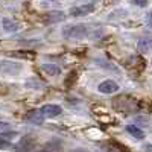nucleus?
<instances>
[{
  "label": "nucleus",
  "instance_id": "obj_11",
  "mask_svg": "<svg viewBox=\"0 0 152 152\" xmlns=\"http://www.w3.org/2000/svg\"><path fill=\"white\" fill-rule=\"evenodd\" d=\"M135 6H146L148 5V2H132Z\"/></svg>",
  "mask_w": 152,
  "mask_h": 152
},
{
  "label": "nucleus",
  "instance_id": "obj_13",
  "mask_svg": "<svg viewBox=\"0 0 152 152\" xmlns=\"http://www.w3.org/2000/svg\"><path fill=\"white\" fill-rule=\"evenodd\" d=\"M5 128H9L8 123H0V129H5Z\"/></svg>",
  "mask_w": 152,
  "mask_h": 152
},
{
  "label": "nucleus",
  "instance_id": "obj_8",
  "mask_svg": "<svg viewBox=\"0 0 152 152\" xmlns=\"http://www.w3.org/2000/svg\"><path fill=\"white\" fill-rule=\"evenodd\" d=\"M41 70L46 73V75H49V76H56V75H59V67L58 66H55V64H43L41 66Z\"/></svg>",
  "mask_w": 152,
  "mask_h": 152
},
{
  "label": "nucleus",
  "instance_id": "obj_10",
  "mask_svg": "<svg viewBox=\"0 0 152 152\" xmlns=\"http://www.w3.org/2000/svg\"><path fill=\"white\" fill-rule=\"evenodd\" d=\"M11 56H17V58H29L32 59L35 56L34 52H28V50H17V52H11Z\"/></svg>",
  "mask_w": 152,
  "mask_h": 152
},
{
  "label": "nucleus",
  "instance_id": "obj_5",
  "mask_svg": "<svg viewBox=\"0 0 152 152\" xmlns=\"http://www.w3.org/2000/svg\"><path fill=\"white\" fill-rule=\"evenodd\" d=\"M93 9H94V3H85V5H81V6L72 8L70 14L75 15V17H81V15H87V14H90V12H93Z\"/></svg>",
  "mask_w": 152,
  "mask_h": 152
},
{
  "label": "nucleus",
  "instance_id": "obj_9",
  "mask_svg": "<svg viewBox=\"0 0 152 152\" xmlns=\"http://www.w3.org/2000/svg\"><path fill=\"white\" fill-rule=\"evenodd\" d=\"M126 131H128L132 137H135V138H140V140L145 137V132H143L140 128H138V126H135V125H128V126H126Z\"/></svg>",
  "mask_w": 152,
  "mask_h": 152
},
{
  "label": "nucleus",
  "instance_id": "obj_7",
  "mask_svg": "<svg viewBox=\"0 0 152 152\" xmlns=\"http://www.w3.org/2000/svg\"><path fill=\"white\" fill-rule=\"evenodd\" d=\"M2 26H3V29H5L6 32H15V31H18V24L12 20V18H3Z\"/></svg>",
  "mask_w": 152,
  "mask_h": 152
},
{
  "label": "nucleus",
  "instance_id": "obj_2",
  "mask_svg": "<svg viewBox=\"0 0 152 152\" xmlns=\"http://www.w3.org/2000/svg\"><path fill=\"white\" fill-rule=\"evenodd\" d=\"M97 90L100 93H105V94H113V93L119 91V84L113 79H107V81H102L99 84Z\"/></svg>",
  "mask_w": 152,
  "mask_h": 152
},
{
  "label": "nucleus",
  "instance_id": "obj_3",
  "mask_svg": "<svg viewBox=\"0 0 152 152\" xmlns=\"http://www.w3.org/2000/svg\"><path fill=\"white\" fill-rule=\"evenodd\" d=\"M0 70L8 75H17L21 70V64L15 61H2L0 62Z\"/></svg>",
  "mask_w": 152,
  "mask_h": 152
},
{
  "label": "nucleus",
  "instance_id": "obj_4",
  "mask_svg": "<svg viewBox=\"0 0 152 152\" xmlns=\"http://www.w3.org/2000/svg\"><path fill=\"white\" fill-rule=\"evenodd\" d=\"M61 111H62V110H61L59 105L49 104V105L41 107L40 114H41V116H44V117H56V116H59V114H61Z\"/></svg>",
  "mask_w": 152,
  "mask_h": 152
},
{
  "label": "nucleus",
  "instance_id": "obj_1",
  "mask_svg": "<svg viewBox=\"0 0 152 152\" xmlns=\"http://www.w3.org/2000/svg\"><path fill=\"white\" fill-rule=\"evenodd\" d=\"M62 35L69 40H81V38L87 37L97 38L102 35V29L94 26H85V24H69L62 29Z\"/></svg>",
  "mask_w": 152,
  "mask_h": 152
},
{
  "label": "nucleus",
  "instance_id": "obj_6",
  "mask_svg": "<svg viewBox=\"0 0 152 152\" xmlns=\"http://www.w3.org/2000/svg\"><path fill=\"white\" fill-rule=\"evenodd\" d=\"M137 47L138 50H142V52H148V50L152 49V38L149 37H145V38H140L137 43Z\"/></svg>",
  "mask_w": 152,
  "mask_h": 152
},
{
  "label": "nucleus",
  "instance_id": "obj_12",
  "mask_svg": "<svg viewBox=\"0 0 152 152\" xmlns=\"http://www.w3.org/2000/svg\"><path fill=\"white\" fill-rule=\"evenodd\" d=\"M145 149H146L148 152H152V143H148V145H145Z\"/></svg>",
  "mask_w": 152,
  "mask_h": 152
},
{
  "label": "nucleus",
  "instance_id": "obj_14",
  "mask_svg": "<svg viewBox=\"0 0 152 152\" xmlns=\"http://www.w3.org/2000/svg\"><path fill=\"white\" fill-rule=\"evenodd\" d=\"M44 152H46V151H44Z\"/></svg>",
  "mask_w": 152,
  "mask_h": 152
}]
</instances>
